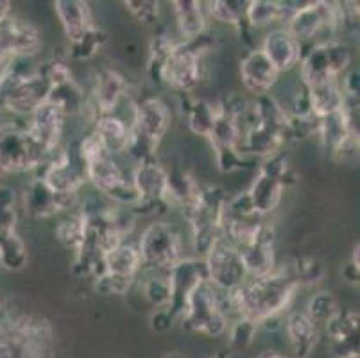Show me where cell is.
I'll use <instances>...</instances> for the list:
<instances>
[{"instance_id":"1","label":"cell","mask_w":360,"mask_h":358,"mask_svg":"<svg viewBox=\"0 0 360 358\" xmlns=\"http://www.w3.org/2000/svg\"><path fill=\"white\" fill-rule=\"evenodd\" d=\"M297 281L287 271H273L271 274L251 278L240 287L222 292L228 315L251 319L260 326L280 317L292 303Z\"/></svg>"},{"instance_id":"2","label":"cell","mask_w":360,"mask_h":358,"mask_svg":"<svg viewBox=\"0 0 360 358\" xmlns=\"http://www.w3.org/2000/svg\"><path fill=\"white\" fill-rule=\"evenodd\" d=\"M54 328L38 315L0 317V358H54Z\"/></svg>"},{"instance_id":"3","label":"cell","mask_w":360,"mask_h":358,"mask_svg":"<svg viewBox=\"0 0 360 358\" xmlns=\"http://www.w3.org/2000/svg\"><path fill=\"white\" fill-rule=\"evenodd\" d=\"M51 94V84L27 59H16L0 74V113L31 117Z\"/></svg>"},{"instance_id":"4","label":"cell","mask_w":360,"mask_h":358,"mask_svg":"<svg viewBox=\"0 0 360 358\" xmlns=\"http://www.w3.org/2000/svg\"><path fill=\"white\" fill-rule=\"evenodd\" d=\"M172 124V111L162 97H140L133 103V124H131V142L127 153L136 158V162L155 158L165 134Z\"/></svg>"},{"instance_id":"5","label":"cell","mask_w":360,"mask_h":358,"mask_svg":"<svg viewBox=\"0 0 360 358\" xmlns=\"http://www.w3.org/2000/svg\"><path fill=\"white\" fill-rule=\"evenodd\" d=\"M179 319L183 328L210 339L224 337L230 326V315L224 308L222 292L210 281H202L188 294Z\"/></svg>"},{"instance_id":"6","label":"cell","mask_w":360,"mask_h":358,"mask_svg":"<svg viewBox=\"0 0 360 358\" xmlns=\"http://www.w3.org/2000/svg\"><path fill=\"white\" fill-rule=\"evenodd\" d=\"M136 249L142 258V269L165 276L185 258L181 231L165 221L147 226L140 235Z\"/></svg>"},{"instance_id":"7","label":"cell","mask_w":360,"mask_h":358,"mask_svg":"<svg viewBox=\"0 0 360 358\" xmlns=\"http://www.w3.org/2000/svg\"><path fill=\"white\" fill-rule=\"evenodd\" d=\"M353 61L352 49L339 39H323L303 52L300 63V79L303 88L316 87L328 81H339Z\"/></svg>"},{"instance_id":"8","label":"cell","mask_w":360,"mask_h":358,"mask_svg":"<svg viewBox=\"0 0 360 358\" xmlns=\"http://www.w3.org/2000/svg\"><path fill=\"white\" fill-rule=\"evenodd\" d=\"M208 47L210 39L206 38V34L194 41H178L162 65L158 81L178 94H191L201 83L202 59Z\"/></svg>"},{"instance_id":"9","label":"cell","mask_w":360,"mask_h":358,"mask_svg":"<svg viewBox=\"0 0 360 358\" xmlns=\"http://www.w3.org/2000/svg\"><path fill=\"white\" fill-rule=\"evenodd\" d=\"M47 154L25 126L0 124V174L34 172Z\"/></svg>"},{"instance_id":"10","label":"cell","mask_w":360,"mask_h":358,"mask_svg":"<svg viewBox=\"0 0 360 358\" xmlns=\"http://www.w3.org/2000/svg\"><path fill=\"white\" fill-rule=\"evenodd\" d=\"M290 174L292 170H290L289 160L283 151L265 160L264 165H260L257 177L251 183L250 190L245 192L255 212L265 217L280 206L283 190L290 183Z\"/></svg>"},{"instance_id":"11","label":"cell","mask_w":360,"mask_h":358,"mask_svg":"<svg viewBox=\"0 0 360 358\" xmlns=\"http://www.w3.org/2000/svg\"><path fill=\"white\" fill-rule=\"evenodd\" d=\"M285 29L303 47L316 44L323 34H333L340 29L339 2H309L300 8H292L285 20Z\"/></svg>"},{"instance_id":"12","label":"cell","mask_w":360,"mask_h":358,"mask_svg":"<svg viewBox=\"0 0 360 358\" xmlns=\"http://www.w3.org/2000/svg\"><path fill=\"white\" fill-rule=\"evenodd\" d=\"M202 260L206 265L208 281L217 290L230 292L250 280L244 260H242L240 249L231 244L228 238H221V241L215 242L208 249V252L202 256Z\"/></svg>"},{"instance_id":"13","label":"cell","mask_w":360,"mask_h":358,"mask_svg":"<svg viewBox=\"0 0 360 358\" xmlns=\"http://www.w3.org/2000/svg\"><path fill=\"white\" fill-rule=\"evenodd\" d=\"M131 181L140 196V201L133 208V213H158L160 208H170L169 170L156 162L155 158L136 163Z\"/></svg>"},{"instance_id":"14","label":"cell","mask_w":360,"mask_h":358,"mask_svg":"<svg viewBox=\"0 0 360 358\" xmlns=\"http://www.w3.org/2000/svg\"><path fill=\"white\" fill-rule=\"evenodd\" d=\"M41 34L36 25L16 16L0 24V74L16 59H31L40 52Z\"/></svg>"},{"instance_id":"15","label":"cell","mask_w":360,"mask_h":358,"mask_svg":"<svg viewBox=\"0 0 360 358\" xmlns=\"http://www.w3.org/2000/svg\"><path fill=\"white\" fill-rule=\"evenodd\" d=\"M75 205H77V196H61V193L52 192L38 177H32L22 196V208L25 215L36 221L51 219L58 213L68 212L75 208Z\"/></svg>"},{"instance_id":"16","label":"cell","mask_w":360,"mask_h":358,"mask_svg":"<svg viewBox=\"0 0 360 358\" xmlns=\"http://www.w3.org/2000/svg\"><path fill=\"white\" fill-rule=\"evenodd\" d=\"M167 280L170 285V314L174 319L181 317V312L185 308V301L192 290L202 281H208L206 274V265L202 258H183L172 271L167 274Z\"/></svg>"},{"instance_id":"17","label":"cell","mask_w":360,"mask_h":358,"mask_svg":"<svg viewBox=\"0 0 360 358\" xmlns=\"http://www.w3.org/2000/svg\"><path fill=\"white\" fill-rule=\"evenodd\" d=\"M67 115L54 101L47 98L34 113L29 117L27 127L29 133L34 136V140L44 147L47 153H52L58 147H61L65 127H67Z\"/></svg>"},{"instance_id":"18","label":"cell","mask_w":360,"mask_h":358,"mask_svg":"<svg viewBox=\"0 0 360 358\" xmlns=\"http://www.w3.org/2000/svg\"><path fill=\"white\" fill-rule=\"evenodd\" d=\"M258 49L264 52L265 58L269 59L280 75L300 67L303 52H305V47L297 39H294L285 27H278L267 32Z\"/></svg>"},{"instance_id":"19","label":"cell","mask_w":360,"mask_h":358,"mask_svg":"<svg viewBox=\"0 0 360 358\" xmlns=\"http://www.w3.org/2000/svg\"><path fill=\"white\" fill-rule=\"evenodd\" d=\"M240 79L244 88L255 97L267 95L276 87L280 74L273 67L269 59L265 58L260 49H251L244 58L240 59Z\"/></svg>"},{"instance_id":"20","label":"cell","mask_w":360,"mask_h":358,"mask_svg":"<svg viewBox=\"0 0 360 358\" xmlns=\"http://www.w3.org/2000/svg\"><path fill=\"white\" fill-rule=\"evenodd\" d=\"M127 81L115 68L103 67L97 70L91 87V103L96 104L99 115H113L120 101L127 95Z\"/></svg>"},{"instance_id":"21","label":"cell","mask_w":360,"mask_h":358,"mask_svg":"<svg viewBox=\"0 0 360 358\" xmlns=\"http://www.w3.org/2000/svg\"><path fill=\"white\" fill-rule=\"evenodd\" d=\"M54 9L70 45L77 44L79 39H83L91 29L96 27L88 2H83V0H56Z\"/></svg>"},{"instance_id":"22","label":"cell","mask_w":360,"mask_h":358,"mask_svg":"<svg viewBox=\"0 0 360 358\" xmlns=\"http://www.w3.org/2000/svg\"><path fill=\"white\" fill-rule=\"evenodd\" d=\"M274 231L267 224L253 244L240 248L242 260H244L245 271L251 278L271 274L276 271V256H274Z\"/></svg>"},{"instance_id":"23","label":"cell","mask_w":360,"mask_h":358,"mask_svg":"<svg viewBox=\"0 0 360 358\" xmlns=\"http://www.w3.org/2000/svg\"><path fill=\"white\" fill-rule=\"evenodd\" d=\"M285 335L294 358H309L321 340L319 326L305 312H292L287 315Z\"/></svg>"},{"instance_id":"24","label":"cell","mask_w":360,"mask_h":358,"mask_svg":"<svg viewBox=\"0 0 360 358\" xmlns=\"http://www.w3.org/2000/svg\"><path fill=\"white\" fill-rule=\"evenodd\" d=\"M181 41H194L206 34V8L199 0L170 2Z\"/></svg>"},{"instance_id":"25","label":"cell","mask_w":360,"mask_h":358,"mask_svg":"<svg viewBox=\"0 0 360 358\" xmlns=\"http://www.w3.org/2000/svg\"><path fill=\"white\" fill-rule=\"evenodd\" d=\"M94 134L99 138L104 151L110 156H119L127 153L131 142V127L124 122L122 118L113 115H101L94 124Z\"/></svg>"},{"instance_id":"26","label":"cell","mask_w":360,"mask_h":358,"mask_svg":"<svg viewBox=\"0 0 360 358\" xmlns=\"http://www.w3.org/2000/svg\"><path fill=\"white\" fill-rule=\"evenodd\" d=\"M307 101H309L310 113L316 118H323L326 115H332L345 108L346 97L340 88L339 81H328V83H321L316 87L305 88Z\"/></svg>"},{"instance_id":"27","label":"cell","mask_w":360,"mask_h":358,"mask_svg":"<svg viewBox=\"0 0 360 358\" xmlns=\"http://www.w3.org/2000/svg\"><path fill=\"white\" fill-rule=\"evenodd\" d=\"M292 8L289 2H276V0H251L245 8L244 22L251 29H264L274 24H285L287 16Z\"/></svg>"},{"instance_id":"28","label":"cell","mask_w":360,"mask_h":358,"mask_svg":"<svg viewBox=\"0 0 360 358\" xmlns=\"http://www.w3.org/2000/svg\"><path fill=\"white\" fill-rule=\"evenodd\" d=\"M142 271V258L135 244L122 242L104 256V274L136 280Z\"/></svg>"},{"instance_id":"29","label":"cell","mask_w":360,"mask_h":358,"mask_svg":"<svg viewBox=\"0 0 360 358\" xmlns=\"http://www.w3.org/2000/svg\"><path fill=\"white\" fill-rule=\"evenodd\" d=\"M326 331L333 343L346 347L345 353H359L355 347L359 333V312L339 310V314L326 324Z\"/></svg>"},{"instance_id":"30","label":"cell","mask_w":360,"mask_h":358,"mask_svg":"<svg viewBox=\"0 0 360 358\" xmlns=\"http://www.w3.org/2000/svg\"><path fill=\"white\" fill-rule=\"evenodd\" d=\"M56 238L67 249L77 252L86 238V215L84 212L72 213L56 226Z\"/></svg>"},{"instance_id":"31","label":"cell","mask_w":360,"mask_h":358,"mask_svg":"<svg viewBox=\"0 0 360 358\" xmlns=\"http://www.w3.org/2000/svg\"><path fill=\"white\" fill-rule=\"evenodd\" d=\"M188 127L198 136H210L214 124L217 120V103H208L205 98H199L188 106Z\"/></svg>"},{"instance_id":"32","label":"cell","mask_w":360,"mask_h":358,"mask_svg":"<svg viewBox=\"0 0 360 358\" xmlns=\"http://www.w3.org/2000/svg\"><path fill=\"white\" fill-rule=\"evenodd\" d=\"M206 8V15H210L215 22H221L224 25H231V27L242 29L245 25L244 15L248 2L242 0H214L208 2Z\"/></svg>"},{"instance_id":"33","label":"cell","mask_w":360,"mask_h":358,"mask_svg":"<svg viewBox=\"0 0 360 358\" xmlns=\"http://www.w3.org/2000/svg\"><path fill=\"white\" fill-rule=\"evenodd\" d=\"M339 303H337L335 295L328 290H321L310 295L309 303H307V312L310 319L319 326V324H328L330 321L339 314Z\"/></svg>"},{"instance_id":"34","label":"cell","mask_w":360,"mask_h":358,"mask_svg":"<svg viewBox=\"0 0 360 358\" xmlns=\"http://www.w3.org/2000/svg\"><path fill=\"white\" fill-rule=\"evenodd\" d=\"M47 98L54 101L65 111V115L70 117V115L79 113L86 97H84V91L81 90L79 84L75 83V81H70V83L61 84V87L51 88V94H49Z\"/></svg>"},{"instance_id":"35","label":"cell","mask_w":360,"mask_h":358,"mask_svg":"<svg viewBox=\"0 0 360 358\" xmlns=\"http://www.w3.org/2000/svg\"><path fill=\"white\" fill-rule=\"evenodd\" d=\"M178 41L170 38L167 32H158V34L153 36L149 45V61H147V72L155 81H158L160 70H162V65L165 63V59L169 58L172 49L176 47Z\"/></svg>"},{"instance_id":"36","label":"cell","mask_w":360,"mask_h":358,"mask_svg":"<svg viewBox=\"0 0 360 358\" xmlns=\"http://www.w3.org/2000/svg\"><path fill=\"white\" fill-rule=\"evenodd\" d=\"M258 324L251 319H245V317H237L233 323H230L228 326V340H230V351L238 353V351H244L253 344L255 337H257Z\"/></svg>"},{"instance_id":"37","label":"cell","mask_w":360,"mask_h":358,"mask_svg":"<svg viewBox=\"0 0 360 358\" xmlns=\"http://www.w3.org/2000/svg\"><path fill=\"white\" fill-rule=\"evenodd\" d=\"M106 32L99 27H94L83 39H79L77 44L70 45V56L72 59H79V61H88L90 58L97 54L101 49L106 44Z\"/></svg>"},{"instance_id":"38","label":"cell","mask_w":360,"mask_h":358,"mask_svg":"<svg viewBox=\"0 0 360 358\" xmlns=\"http://www.w3.org/2000/svg\"><path fill=\"white\" fill-rule=\"evenodd\" d=\"M143 295L146 300L149 301L153 307H156V310L160 308H169L170 305V285L167 276H150L143 281L142 285Z\"/></svg>"},{"instance_id":"39","label":"cell","mask_w":360,"mask_h":358,"mask_svg":"<svg viewBox=\"0 0 360 358\" xmlns=\"http://www.w3.org/2000/svg\"><path fill=\"white\" fill-rule=\"evenodd\" d=\"M18 208L16 193L11 186L0 185V231H16Z\"/></svg>"},{"instance_id":"40","label":"cell","mask_w":360,"mask_h":358,"mask_svg":"<svg viewBox=\"0 0 360 358\" xmlns=\"http://www.w3.org/2000/svg\"><path fill=\"white\" fill-rule=\"evenodd\" d=\"M297 285L301 283H317L325 276V267L317 258L312 256H301L294 260V272H289Z\"/></svg>"},{"instance_id":"41","label":"cell","mask_w":360,"mask_h":358,"mask_svg":"<svg viewBox=\"0 0 360 358\" xmlns=\"http://www.w3.org/2000/svg\"><path fill=\"white\" fill-rule=\"evenodd\" d=\"M131 16L142 25H156L160 22V2L155 0H129L124 2Z\"/></svg>"},{"instance_id":"42","label":"cell","mask_w":360,"mask_h":358,"mask_svg":"<svg viewBox=\"0 0 360 358\" xmlns=\"http://www.w3.org/2000/svg\"><path fill=\"white\" fill-rule=\"evenodd\" d=\"M136 280L131 278H122V276H113V274H103L101 278L94 280V288L97 294L101 295H120L126 294Z\"/></svg>"},{"instance_id":"43","label":"cell","mask_w":360,"mask_h":358,"mask_svg":"<svg viewBox=\"0 0 360 358\" xmlns=\"http://www.w3.org/2000/svg\"><path fill=\"white\" fill-rule=\"evenodd\" d=\"M38 72L47 79V83L51 84V88L61 87V84H67L70 81H74L70 67L65 61H60V59H52V61L45 63L44 67L38 68Z\"/></svg>"},{"instance_id":"44","label":"cell","mask_w":360,"mask_h":358,"mask_svg":"<svg viewBox=\"0 0 360 358\" xmlns=\"http://www.w3.org/2000/svg\"><path fill=\"white\" fill-rule=\"evenodd\" d=\"M172 324H174V315L170 314L169 308H160V310H156V314L150 319V326L156 331L169 330V328H172Z\"/></svg>"},{"instance_id":"45","label":"cell","mask_w":360,"mask_h":358,"mask_svg":"<svg viewBox=\"0 0 360 358\" xmlns=\"http://www.w3.org/2000/svg\"><path fill=\"white\" fill-rule=\"evenodd\" d=\"M8 16H11V2H9V0H0V24H2Z\"/></svg>"},{"instance_id":"46","label":"cell","mask_w":360,"mask_h":358,"mask_svg":"<svg viewBox=\"0 0 360 358\" xmlns=\"http://www.w3.org/2000/svg\"><path fill=\"white\" fill-rule=\"evenodd\" d=\"M257 358H290L289 354H283L276 350H264L262 353H258Z\"/></svg>"},{"instance_id":"47","label":"cell","mask_w":360,"mask_h":358,"mask_svg":"<svg viewBox=\"0 0 360 358\" xmlns=\"http://www.w3.org/2000/svg\"><path fill=\"white\" fill-rule=\"evenodd\" d=\"M162 358H188V357L183 353H179V351H170V353H167L165 357H162Z\"/></svg>"},{"instance_id":"48","label":"cell","mask_w":360,"mask_h":358,"mask_svg":"<svg viewBox=\"0 0 360 358\" xmlns=\"http://www.w3.org/2000/svg\"><path fill=\"white\" fill-rule=\"evenodd\" d=\"M333 358H359V353H342V354H335Z\"/></svg>"},{"instance_id":"49","label":"cell","mask_w":360,"mask_h":358,"mask_svg":"<svg viewBox=\"0 0 360 358\" xmlns=\"http://www.w3.org/2000/svg\"><path fill=\"white\" fill-rule=\"evenodd\" d=\"M0 317H2V305H0Z\"/></svg>"}]
</instances>
